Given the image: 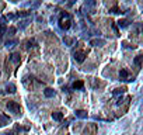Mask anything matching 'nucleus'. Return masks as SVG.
<instances>
[{
  "label": "nucleus",
  "instance_id": "2eb2a0df",
  "mask_svg": "<svg viewBox=\"0 0 143 135\" xmlns=\"http://www.w3.org/2000/svg\"><path fill=\"white\" fill-rule=\"evenodd\" d=\"M125 87H121V89H115V90H114V94H115V96H118V94H124V93H125Z\"/></svg>",
  "mask_w": 143,
  "mask_h": 135
},
{
  "label": "nucleus",
  "instance_id": "aec40b11",
  "mask_svg": "<svg viewBox=\"0 0 143 135\" xmlns=\"http://www.w3.org/2000/svg\"><path fill=\"white\" fill-rule=\"evenodd\" d=\"M65 42H66L69 47H70V45L75 44V39H73V38H65Z\"/></svg>",
  "mask_w": 143,
  "mask_h": 135
},
{
  "label": "nucleus",
  "instance_id": "5701e85b",
  "mask_svg": "<svg viewBox=\"0 0 143 135\" xmlns=\"http://www.w3.org/2000/svg\"><path fill=\"white\" fill-rule=\"evenodd\" d=\"M7 20H15V18H17V14H9V16H7V17H6Z\"/></svg>",
  "mask_w": 143,
  "mask_h": 135
},
{
  "label": "nucleus",
  "instance_id": "f257e3e1",
  "mask_svg": "<svg viewBox=\"0 0 143 135\" xmlns=\"http://www.w3.org/2000/svg\"><path fill=\"white\" fill-rule=\"evenodd\" d=\"M72 26V20H70V14L66 13V11H63V13H60V18H59V27L62 28V30L67 31L69 28Z\"/></svg>",
  "mask_w": 143,
  "mask_h": 135
},
{
  "label": "nucleus",
  "instance_id": "6ab92c4d",
  "mask_svg": "<svg viewBox=\"0 0 143 135\" xmlns=\"http://www.w3.org/2000/svg\"><path fill=\"white\" fill-rule=\"evenodd\" d=\"M28 23H30V20H24V21H21V24H20V30L25 28V27L28 26Z\"/></svg>",
  "mask_w": 143,
  "mask_h": 135
},
{
  "label": "nucleus",
  "instance_id": "ddd939ff",
  "mask_svg": "<svg viewBox=\"0 0 143 135\" xmlns=\"http://www.w3.org/2000/svg\"><path fill=\"white\" fill-rule=\"evenodd\" d=\"M118 26H119L121 28H126L129 26V21L128 20H119V21H118Z\"/></svg>",
  "mask_w": 143,
  "mask_h": 135
},
{
  "label": "nucleus",
  "instance_id": "f03ea898",
  "mask_svg": "<svg viewBox=\"0 0 143 135\" xmlns=\"http://www.w3.org/2000/svg\"><path fill=\"white\" fill-rule=\"evenodd\" d=\"M6 107L10 113H14V114H20V111H21V107H20L17 101H7Z\"/></svg>",
  "mask_w": 143,
  "mask_h": 135
},
{
  "label": "nucleus",
  "instance_id": "4be33fe9",
  "mask_svg": "<svg viewBox=\"0 0 143 135\" xmlns=\"http://www.w3.org/2000/svg\"><path fill=\"white\" fill-rule=\"evenodd\" d=\"M112 13H115V14H119V13H122V11H121V9H118V7H112Z\"/></svg>",
  "mask_w": 143,
  "mask_h": 135
},
{
  "label": "nucleus",
  "instance_id": "b1692460",
  "mask_svg": "<svg viewBox=\"0 0 143 135\" xmlns=\"http://www.w3.org/2000/svg\"><path fill=\"white\" fill-rule=\"evenodd\" d=\"M15 31H17V28H15V27H10V28H9V32H10L11 35H13Z\"/></svg>",
  "mask_w": 143,
  "mask_h": 135
},
{
  "label": "nucleus",
  "instance_id": "393cba45",
  "mask_svg": "<svg viewBox=\"0 0 143 135\" xmlns=\"http://www.w3.org/2000/svg\"><path fill=\"white\" fill-rule=\"evenodd\" d=\"M122 104V99H118L116 100V106H121Z\"/></svg>",
  "mask_w": 143,
  "mask_h": 135
},
{
  "label": "nucleus",
  "instance_id": "39448f33",
  "mask_svg": "<svg viewBox=\"0 0 143 135\" xmlns=\"http://www.w3.org/2000/svg\"><path fill=\"white\" fill-rule=\"evenodd\" d=\"M105 44V41L104 39H91L90 41V45H93V47H103V45Z\"/></svg>",
  "mask_w": 143,
  "mask_h": 135
},
{
  "label": "nucleus",
  "instance_id": "412c9836",
  "mask_svg": "<svg viewBox=\"0 0 143 135\" xmlns=\"http://www.w3.org/2000/svg\"><path fill=\"white\" fill-rule=\"evenodd\" d=\"M6 31H7V27L6 26H0V35H3Z\"/></svg>",
  "mask_w": 143,
  "mask_h": 135
},
{
  "label": "nucleus",
  "instance_id": "dca6fc26",
  "mask_svg": "<svg viewBox=\"0 0 143 135\" xmlns=\"http://www.w3.org/2000/svg\"><path fill=\"white\" fill-rule=\"evenodd\" d=\"M7 92L9 93H15V86L13 84V83H10V84H7Z\"/></svg>",
  "mask_w": 143,
  "mask_h": 135
},
{
  "label": "nucleus",
  "instance_id": "1a4fd4ad",
  "mask_svg": "<svg viewBox=\"0 0 143 135\" xmlns=\"http://www.w3.org/2000/svg\"><path fill=\"white\" fill-rule=\"evenodd\" d=\"M52 118H54L55 121H62L63 114H62V113H59V111H55V113H52Z\"/></svg>",
  "mask_w": 143,
  "mask_h": 135
},
{
  "label": "nucleus",
  "instance_id": "6e6552de",
  "mask_svg": "<svg viewBox=\"0 0 143 135\" xmlns=\"http://www.w3.org/2000/svg\"><path fill=\"white\" fill-rule=\"evenodd\" d=\"M10 61L14 63H20V61H21V58H20V54H11L10 55Z\"/></svg>",
  "mask_w": 143,
  "mask_h": 135
},
{
  "label": "nucleus",
  "instance_id": "9d476101",
  "mask_svg": "<svg viewBox=\"0 0 143 135\" xmlns=\"http://www.w3.org/2000/svg\"><path fill=\"white\" fill-rule=\"evenodd\" d=\"M75 114H76V117H79V118H87V113H86L84 110H76Z\"/></svg>",
  "mask_w": 143,
  "mask_h": 135
},
{
  "label": "nucleus",
  "instance_id": "f3484780",
  "mask_svg": "<svg viewBox=\"0 0 143 135\" xmlns=\"http://www.w3.org/2000/svg\"><path fill=\"white\" fill-rule=\"evenodd\" d=\"M35 39L34 38H31V39H28L27 41V48H32V47H35Z\"/></svg>",
  "mask_w": 143,
  "mask_h": 135
},
{
  "label": "nucleus",
  "instance_id": "0eeeda50",
  "mask_svg": "<svg viewBox=\"0 0 143 135\" xmlns=\"http://www.w3.org/2000/svg\"><path fill=\"white\" fill-rule=\"evenodd\" d=\"M83 87H84V83L81 80H77V82L73 83V89L75 90H83Z\"/></svg>",
  "mask_w": 143,
  "mask_h": 135
},
{
  "label": "nucleus",
  "instance_id": "a878e982",
  "mask_svg": "<svg viewBox=\"0 0 143 135\" xmlns=\"http://www.w3.org/2000/svg\"><path fill=\"white\" fill-rule=\"evenodd\" d=\"M0 75H2V73H0Z\"/></svg>",
  "mask_w": 143,
  "mask_h": 135
},
{
  "label": "nucleus",
  "instance_id": "7ed1b4c3",
  "mask_svg": "<svg viewBox=\"0 0 143 135\" xmlns=\"http://www.w3.org/2000/svg\"><path fill=\"white\" fill-rule=\"evenodd\" d=\"M75 59H76L77 63L84 62V59H86V52H83V51H77V52H75Z\"/></svg>",
  "mask_w": 143,
  "mask_h": 135
},
{
  "label": "nucleus",
  "instance_id": "423d86ee",
  "mask_svg": "<svg viewBox=\"0 0 143 135\" xmlns=\"http://www.w3.org/2000/svg\"><path fill=\"white\" fill-rule=\"evenodd\" d=\"M44 94H45V97L51 99V97H54V96H55V90H54V89H51V87H46V89L44 90Z\"/></svg>",
  "mask_w": 143,
  "mask_h": 135
},
{
  "label": "nucleus",
  "instance_id": "4468645a",
  "mask_svg": "<svg viewBox=\"0 0 143 135\" xmlns=\"http://www.w3.org/2000/svg\"><path fill=\"white\" fill-rule=\"evenodd\" d=\"M142 58H143L142 55H137L136 58H135V61H133V62H135V65H136V66H139V68L142 66Z\"/></svg>",
  "mask_w": 143,
  "mask_h": 135
},
{
  "label": "nucleus",
  "instance_id": "20e7f679",
  "mask_svg": "<svg viewBox=\"0 0 143 135\" xmlns=\"http://www.w3.org/2000/svg\"><path fill=\"white\" fill-rule=\"evenodd\" d=\"M119 79L124 80V82H130L133 79H129V72L126 71V69H121L119 71Z\"/></svg>",
  "mask_w": 143,
  "mask_h": 135
},
{
  "label": "nucleus",
  "instance_id": "a211bd4d",
  "mask_svg": "<svg viewBox=\"0 0 143 135\" xmlns=\"http://www.w3.org/2000/svg\"><path fill=\"white\" fill-rule=\"evenodd\" d=\"M28 16H31V11H20L17 17H28Z\"/></svg>",
  "mask_w": 143,
  "mask_h": 135
},
{
  "label": "nucleus",
  "instance_id": "f8f14e48",
  "mask_svg": "<svg viewBox=\"0 0 143 135\" xmlns=\"http://www.w3.org/2000/svg\"><path fill=\"white\" fill-rule=\"evenodd\" d=\"M17 44H18L17 39H10V41H7V42H6V47L7 48H13L14 45H17Z\"/></svg>",
  "mask_w": 143,
  "mask_h": 135
},
{
  "label": "nucleus",
  "instance_id": "9b49d317",
  "mask_svg": "<svg viewBox=\"0 0 143 135\" xmlns=\"http://www.w3.org/2000/svg\"><path fill=\"white\" fill-rule=\"evenodd\" d=\"M10 122V118L9 117H4V116H0V125H6Z\"/></svg>",
  "mask_w": 143,
  "mask_h": 135
}]
</instances>
